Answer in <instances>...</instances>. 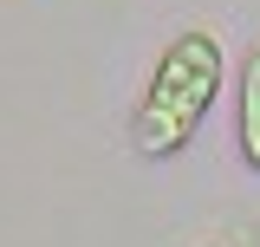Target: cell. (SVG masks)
Wrapping results in <instances>:
<instances>
[{"instance_id":"cell-1","label":"cell","mask_w":260,"mask_h":247,"mask_svg":"<svg viewBox=\"0 0 260 247\" xmlns=\"http://www.w3.org/2000/svg\"><path fill=\"white\" fill-rule=\"evenodd\" d=\"M215 98H221V39H215V26H182L156 52L150 78H143L137 123H130L137 150L150 156V163L182 156L195 137H202Z\"/></svg>"},{"instance_id":"cell-2","label":"cell","mask_w":260,"mask_h":247,"mask_svg":"<svg viewBox=\"0 0 260 247\" xmlns=\"http://www.w3.org/2000/svg\"><path fill=\"white\" fill-rule=\"evenodd\" d=\"M234 137H241V163L260 176V39L241 59V78H234Z\"/></svg>"}]
</instances>
